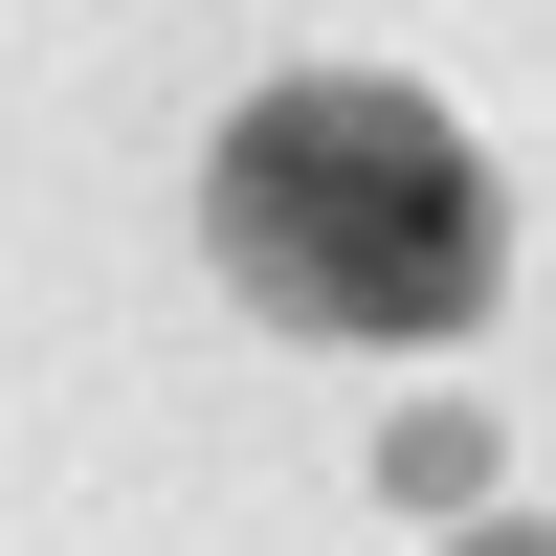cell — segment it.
Listing matches in <instances>:
<instances>
[{"label": "cell", "instance_id": "1", "mask_svg": "<svg viewBox=\"0 0 556 556\" xmlns=\"http://www.w3.org/2000/svg\"><path fill=\"white\" fill-rule=\"evenodd\" d=\"M201 223H223V267H245L290 334H379V356L468 334L490 267H513L490 156L424 112V89H379V67H312V89H267V112H223Z\"/></svg>", "mask_w": 556, "mask_h": 556}]
</instances>
